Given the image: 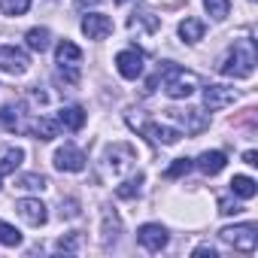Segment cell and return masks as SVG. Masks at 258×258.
I'll return each mask as SVG.
<instances>
[{"label":"cell","mask_w":258,"mask_h":258,"mask_svg":"<svg viewBox=\"0 0 258 258\" xmlns=\"http://www.w3.org/2000/svg\"><path fill=\"white\" fill-rule=\"evenodd\" d=\"M252 70H255V46H252V40H237L231 46V52L222 58L219 73L234 76V79H246V76H252Z\"/></svg>","instance_id":"1"},{"label":"cell","mask_w":258,"mask_h":258,"mask_svg":"<svg viewBox=\"0 0 258 258\" xmlns=\"http://www.w3.org/2000/svg\"><path fill=\"white\" fill-rule=\"evenodd\" d=\"M158 79L164 82V91H167V97H173V100H185V97H191V94L201 88V79H198L195 73H188V70H182V67H176V64H170V61L158 70Z\"/></svg>","instance_id":"2"},{"label":"cell","mask_w":258,"mask_h":258,"mask_svg":"<svg viewBox=\"0 0 258 258\" xmlns=\"http://www.w3.org/2000/svg\"><path fill=\"white\" fill-rule=\"evenodd\" d=\"M219 237H222L228 246H234L237 252H255V246H258V228H255V225H234V228H222V231H219Z\"/></svg>","instance_id":"3"},{"label":"cell","mask_w":258,"mask_h":258,"mask_svg":"<svg viewBox=\"0 0 258 258\" xmlns=\"http://www.w3.org/2000/svg\"><path fill=\"white\" fill-rule=\"evenodd\" d=\"M28 67H31V58H28L25 49H19V46H0V70H4V73L22 76Z\"/></svg>","instance_id":"4"},{"label":"cell","mask_w":258,"mask_h":258,"mask_svg":"<svg viewBox=\"0 0 258 258\" xmlns=\"http://www.w3.org/2000/svg\"><path fill=\"white\" fill-rule=\"evenodd\" d=\"M82 34L88 40H106L112 34V19L103 13H85L82 16Z\"/></svg>","instance_id":"5"},{"label":"cell","mask_w":258,"mask_h":258,"mask_svg":"<svg viewBox=\"0 0 258 258\" xmlns=\"http://www.w3.org/2000/svg\"><path fill=\"white\" fill-rule=\"evenodd\" d=\"M16 210H19V216H22L31 228H40V225H46V222H49L46 204H43L40 198H22V201L16 204Z\"/></svg>","instance_id":"6"},{"label":"cell","mask_w":258,"mask_h":258,"mask_svg":"<svg viewBox=\"0 0 258 258\" xmlns=\"http://www.w3.org/2000/svg\"><path fill=\"white\" fill-rule=\"evenodd\" d=\"M115 70H118L124 79L143 76V52H137V49H121V52L115 55Z\"/></svg>","instance_id":"7"},{"label":"cell","mask_w":258,"mask_h":258,"mask_svg":"<svg viewBox=\"0 0 258 258\" xmlns=\"http://www.w3.org/2000/svg\"><path fill=\"white\" fill-rule=\"evenodd\" d=\"M55 167L64 170V173H79L85 167V155L73 146V143H64L58 152H55Z\"/></svg>","instance_id":"8"},{"label":"cell","mask_w":258,"mask_h":258,"mask_svg":"<svg viewBox=\"0 0 258 258\" xmlns=\"http://www.w3.org/2000/svg\"><path fill=\"white\" fill-rule=\"evenodd\" d=\"M137 240H140L143 249H149V252H161V249L167 246V231H164V225L149 222V225H140Z\"/></svg>","instance_id":"9"},{"label":"cell","mask_w":258,"mask_h":258,"mask_svg":"<svg viewBox=\"0 0 258 258\" xmlns=\"http://www.w3.org/2000/svg\"><path fill=\"white\" fill-rule=\"evenodd\" d=\"M234 100H237L234 88H225V85H210V88H204V103H207L210 112L225 109V106H231Z\"/></svg>","instance_id":"10"},{"label":"cell","mask_w":258,"mask_h":258,"mask_svg":"<svg viewBox=\"0 0 258 258\" xmlns=\"http://www.w3.org/2000/svg\"><path fill=\"white\" fill-rule=\"evenodd\" d=\"M143 134L152 140V143H161V146H173L182 134L176 131V127H170V124H161V121H146L143 124Z\"/></svg>","instance_id":"11"},{"label":"cell","mask_w":258,"mask_h":258,"mask_svg":"<svg viewBox=\"0 0 258 258\" xmlns=\"http://www.w3.org/2000/svg\"><path fill=\"white\" fill-rule=\"evenodd\" d=\"M55 58H58V67L61 70H76L82 64V49L70 40H61L58 49H55Z\"/></svg>","instance_id":"12"},{"label":"cell","mask_w":258,"mask_h":258,"mask_svg":"<svg viewBox=\"0 0 258 258\" xmlns=\"http://www.w3.org/2000/svg\"><path fill=\"white\" fill-rule=\"evenodd\" d=\"M22 161H25V152L19 146H0V176L16 173Z\"/></svg>","instance_id":"13"},{"label":"cell","mask_w":258,"mask_h":258,"mask_svg":"<svg viewBox=\"0 0 258 258\" xmlns=\"http://www.w3.org/2000/svg\"><path fill=\"white\" fill-rule=\"evenodd\" d=\"M170 115L173 118H179V121H185V131L188 134H198V131H204L207 127V115L201 112V109H170Z\"/></svg>","instance_id":"14"},{"label":"cell","mask_w":258,"mask_h":258,"mask_svg":"<svg viewBox=\"0 0 258 258\" xmlns=\"http://www.w3.org/2000/svg\"><path fill=\"white\" fill-rule=\"evenodd\" d=\"M225 164H228V158H225V152H219V149L204 152V155L198 158V167H201V173H207V176L222 173V170H225Z\"/></svg>","instance_id":"15"},{"label":"cell","mask_w":258,"mask_h":258,"mask_svg":"<svg viewBox=\"0 0 258 258\" xmlns=\"http://www.w3.org/2000/svg\"><path fill=\"white\" fill-rule=\"evenodd\" d=\"M58 131H61V124H58L55 118L40 115V118H34V121H31V134H34L37 140H55V137H58Z\"/></svg>","instance_id":"16"},{"label":"cell","mask_w":258,"mask_h":258,"mask_svg":"<svg viewBox=\"0 0 258 258\" xmlns=\"http://www.w3.org/2000/svg\"><path fill=\"white\" fill-rule=\"evenodd\" d=\"M58 124L61 127H67V131H79V127L85 124V109L82 106H64L61 112H58Z\"/></svg>","instance_id":"17"},{"label":"cell","mask_w":258,"mask_h":258,"mask_svg":"<svg viewBox=\"0 0 258 258\" xmlns=\"http://www.w3.org/2000/svg\"><path fill=\"white\" fill-rule=\"evenodd\" d=\"M255 191H258V182L252 179V176H234L231 179V195H237V198H243V201H249V198H255Z\"/></svg>","instance_id":"18"},{"label":"cell","mask_w":258,"mask_h":258,"mask_svg":"<svg viewBox=\"0 0 258 258\" xmlns=\"http://www.w3.org/2000/svg\"><path fill=\"white\" fill-rule=\"evenodd\" d=\"M204 22L201 19H185V22H179V37H182V43H198L201 37H204Z\"/></svg>","instance_id":"19"},{"label":"cell","mask_w":258,"mask_h":258,"mask_svg":"<svg viewBox=\"0 0 258 258\" xmlns=\"http://www.w3.org/2000/svg\"><path fill=\"white\" fill-rule=\"evenodd\" d=\"M118 234H121V222H118V216L115 213H103V246H109V243H115L118 240Z\"/></svg>","instance_id":"20"},{"label":"cell","mask_w":258,"mask_h":258,"mask_svg":"<svg viewBox=\"0 0 258 258\" xmlns=\"http://www.w3.org/2000/svg\"><path fill=\"white\" fill-rule=\"evenodd\" d=\"M25 40H28V49H34V52H46L49 49V31L46 28H31Z\"/></svg>","instance_id":"21"},{"label":"cell","mask_w":258,"mask_h":258,"mask_svg":"<svg viewBox=\"0 0 258 258\" xmlns=\"http://www.w3.org/2000/svg\"><path fill=\"white\" fill-rule=\"evenodd\" d=\"M0 243H4V246H19L22 243V231L16 225H10V222L0 219Z\"/></svg>","instance_id":"22"},{"label":"cell","mask_w":258,"mask_h":258,"mask_svg":"<svg viewBox=\"0 0 258 258\" xmlns=\"http://www.w3.org/2000/svg\"><path fill=\"white\" fill-rule=\"evenodd\" d=\"M140 185H143V173H137V176H131V179H127V182H121L118 188H115V195L118 198H137L140 195Z\"/></svg>","instance_id":"23"},{"label":"cell","mask_w":258,"mask_h":258,"mask_svg":"<svg viewBox=\"0 0 258 258\" xmlns=\"http://www.w3.org/2000/svg\"><path fill=\"white\" fill-rule=\"evenodd\" d=\"M204 7H207V13H210L216 22H222V19H228V13H231V0H204Z\"/></svg>","instance_id":"24"},{"label":"cell","mask_w":258,"mask_h":258,"mask_svg":"<svg viewBox=\"0 0 258 258\" xmlns=\"http://www.w3.org/2000/svg\"><path fill=\"white\" fill-rule=\"evenodd\" d=\"M31 10V0H0V13L4 16H25Z\"/></svg>","instance_id":"25"},{"label":"cell","mask_w":258,"mask_h":258,"mask_svg":"<svg viewBox=\"0 0 258 258\" xmlns=\"http://www.w3.org/2000/svg\"><path fill=\"white\" fill-rule=\"evenodd\" d=\"M46 185H49V179L40 176V173H25V176L19 179V188H28V191H43Z\"/></svg>","instance_id":"26"},{"label":"cell","mask_w":258,"mask_h":258,"mask_svg":"<svg viewBox=\"0 0 258 258\" xmlns=\"http://www.w3.org/2000/svg\"><path fill=\"white\" fill-rule=\"evenodd\" d=\"M188 170H191V161H188V158H176V161L164 170V176H167V179H176V176H185Z\"/></svg>","instance_id":"27"},{"label":"cell","mask_w":258,"mask_h":258,"mask_svg":"<svg viewBox=\"0 0 258 258\" xmlns=\"http://www.w3.org/2000/svg\"><path fill=\"white\" fill-rule=\"evenodd\" d=\"M0 124H4L7 131H19V127H22V124H19V115H16L10 106H4V109H0Z\"/></svg>","instance_id":"28"},{"label":"cell","mask_w":258,"mask_h":258,"mask_svg":"<svg viewBox=\"0 0 258 258\" xmlns=\"http://www.w3.org/2000/svg\"><path fill=\"white\" fill-rule=\"evenodd\" d=\"M219 213H222V216H237V213H243V207H240L237 201H231V198H222V201H219Z\"/></svg>","instance_id":"29"},{"label":"cell","mask_w":258,"mask_h":258,"mask_svg":"<svg viewBox=\"0 0 258 258\" xmlns=\"http://www.w3.org/2000/svg\"><path fill=\"white\" fill-rule=\"evenodd\" d=\"M55 249H58V252H76V249H79V234H70V237H61Z\"/></svg>","instance_id":"30"},{"label":"cell","mask_w":258,"mask_h":258,"mask_svg":"<svg viewBox=\"0 0 258 258\" xmlns=\"http://www.w3.org/2000/svg\"><path fill=\"white\" fill-rule=\"evenodd\" d=\"M243 161L255 167V164H258V152H255V149H249V152H243Z\"/></svg>","instance_id":"31"},{"label":"cell","mask_w":258,"mask_h":258,"mask_svg":"<svg viewBox=\"0 0 258 258\" xmlns=\"http://www.w3.org/2000/svg\"><path fill=\"white\" fill-rule=\"evenodd\" d=\"M195 255H210V258H216V249H213V246H198Z\"/></svg>","instance_id":"32"},{"label":"cell","mask_w":258,"mask_h":258,"mask_svg":"<svg viewBox=\"0 0 258 258\" xmlns=\"http://www.w3.org/2000/svg\"><path fill=\"white\" fill-rule=\"evenodd\" d=\"M94 4H97V0H76V7H79V10H85V7H94Z\"/></svg>","instance_id":"33"},{"label":"cell","mask_w":258,"mask_h":258,"mask_svg":"<svg viewBox=\"0 0 258 258\" xmlns=\"http://www.w3.org/2000/svg\"><path fill=\"white\" fill-rule=\"evenodd\" d=\"M112 4H127V0H112Z\"/></svg>","instance_id":"34"}]
</instances>
